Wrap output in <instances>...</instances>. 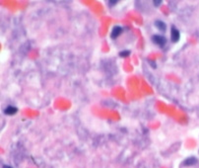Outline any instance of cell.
<instances>
[{"label": "cell", "mask_w": 199, "mask_h": 168, "mask_svg": "<svg viewBox=\"0 0 199 168\" xmlns=\"http://www.w3.org/2000/svg\"><path fill=\"white\" fill-rule=\"evenodd\" d=\"M152 42L155 45L163 48L166 46V44H167V39H166V37L162 36V35H154L152 37Z\"/></svg>", "instance_id": "cell-1"}, {"label": "cell", "mask_w": 199, "mask_h": 168, "mask_svg": "<svg viewBox=\"0 0 199 168\" xmlns=\"http://www.w3.org/2000/svg\"><path fill=\"white\" fill-rule=\"evenodd\" d=\"M180 31L177 30L175 26H172V29H171V40H172V42L173 43H177V42L180 41Z\"/></svg>", "instance_id": "cell-2"}, {"label": "cell", "mask_w": 199, "mask_h": 168, "mask_svg": "<svg viewBox=\"0 0 199 168\" xmlns=\"http://www.w3.org/2000/svg\"><path fill=\"white\" fill-rule=\"evenodd\" d=\"M17 111H18V109L16 108L15 106H12V105H8V106L3 110L4 114L7 115V116L14 115V114H16V113H17Z\"/></svg>", "instance_id": "cell-3"}, {"label": "cell", "mask_w": 199, "mask_h": 168, "mask_svg": "<svg viewBox=\"0 0 199 168\" xmlns=\"http://www.w3.org/2000/svg\"><path fill=\"white\" fill-rule=\"evenodd\" d=\"M121 33H122V28L119 26H115L110 33V38L111 39H117L118 36L121 35Z\"/></svg>", "instance_id": "cell-4"}, {"label": "cell", "mask_w": 199, "mask_h": 168, "mask_svg": "<svg viewBox=\"0 0 199 168\" xmlns=\"http://www.w3.org/2000/svg\"><path fill=\"white\" fill-rule=\"evenodd\" d=\"M154 25H155V27L161 32H166V30H167V25H166L165 22H163V21H161V20H156Z\"/></svg>", "instance_id": "cell-5"}, {"label": "cell", "mask_w": 199, "mask_h": 168, "mask_svg": "<svg viewBox=\"0 0 199 168\" xmlns=\"http://www.w3.org/2000/svg\"><path fill=\"white\" fill-rule=\"evenodd\" d=\"M197 162V159L195 157H189V158H186L185 160L183 161V163H182V165H184V166H191V165H194L195 163Z\"/></svg>", "instance_id": "cell-6"}, {"label": "cell", "mask_w": 199, "mask_h": 168, "mask_svg": "<svg viewBox=\"0 0 199 168\" xmlns=\"http://www.w3.org/2000/svg\"><path fill=\"white\" fill-rule=\"evenodd\" d=\"M129 54H130L129 50H122V52L119 53V56L121 57H126L129 56Z\"/></svg>", "instance_id": "cell-7"}, {"label": "cell", "mask_w": 199, "mask_h": 168, "mask_svg": "<svg viewBox=\"0 0 199 168\" xmlns=\"http://www.w3.org/2000/svg\"><path fill=\"white\" fill-rule=\"evenodd\" d=\"M117 3H118L117 0H114V1H113V0H110V1H109V5H110V6H114L115 4H117Z\"/></svg>", "instance_id": "cell-8"}, {"label": "cell", "mask_w": 199, "mask_h": 168, "mask_svg": "<svg viewBox=\"0 0 199 168\" xmlns=\"http://www.w3.org/2000/svg\"><path fill=\"white\" fill-rule=\"evenodd\" d=\"M153 3H154V5H155V6H160L161 4H162V1H161V0H159V1H157V0H155V1H153Z\"/></svg>", "instance_id": "cell-9"}, {"label": "cell", "mask_w": 199, "mask_h": 168, "mask_svg": "<svg viewBox=\"0 0 199 168\" xmlns=\"http://www.w3.org/2000/svg\"><path fill=\"white\" fill-rule=\"evenodd\" d=\"M2 168H13V167H11V166H9V165H3Z\"/></svg>", "instance_id": "cell-10"}]
</instances>
